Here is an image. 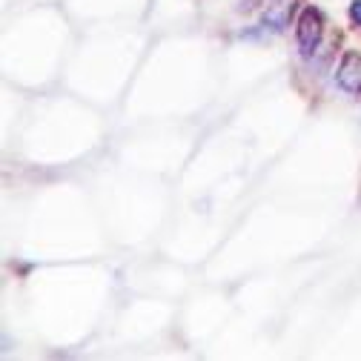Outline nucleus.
Masks as SVG:
<instances>
[{
    "label": "nucleus",
    "instance_id": "nucleus-1",
    "mask_svg": "<svg viewBox=\"0 0 361 361\" xmlns=\"http://www.w3.org/2000/svg\"><path fill=\"white\" fill-rule=\"evenodd\" d=\"M295 37H298V47H301V55H312L319 49L322 43V15L315 9H304L301 18H298V29H295Z\"/></svg>",
    "mask_w": 361,
    "mask_h": 361
},
{
    "label": "nucleus",
    "instance_id": "nucleus-2",
    "mask_svg": "<svg viewBox=\"0 0 361 361\" xmlns=\"http://www.w3.org/2000/svg\"><path fill=\"white\" fill-rule=\"evenodd\" d=\"M336 80L344 92L350 95H358L361 92V58L355 52H347L336 69Z\"/></svg>",
    "mask_w": 361,
    "mask_h": 361
},
{
    "label": "nucleus",
    "instance_id": "nucleus-3",
    "mask_svg": "<svg viewBox=\"0 0 361 361\" xmlns=\"http://www.w3.org/2000/svg\"><path fill=\"white\" fill-rule=\"evenodd\" d=\"M295 0H264V23L269 29L281 32L290 23V12H293Z\"/></svg>",
    "mask_w": 361,
    "mask_h": 361
},
{
    "label": "nucleus",
    "instance_id": "nucleus-4",
    "mask_svg": "<svg viewBox=\"0 0 361 361\" xmlns=\"http://www.w3.org/2000/svg\"><path fill=\"white\" fill-rule=\"evenodd\" d=\"M350 15H353V20L361 26V0H355V4L350 6Z\"/></svg>",
    "mask_w": 361,
    "mask_h": 361
}]
</instances>
